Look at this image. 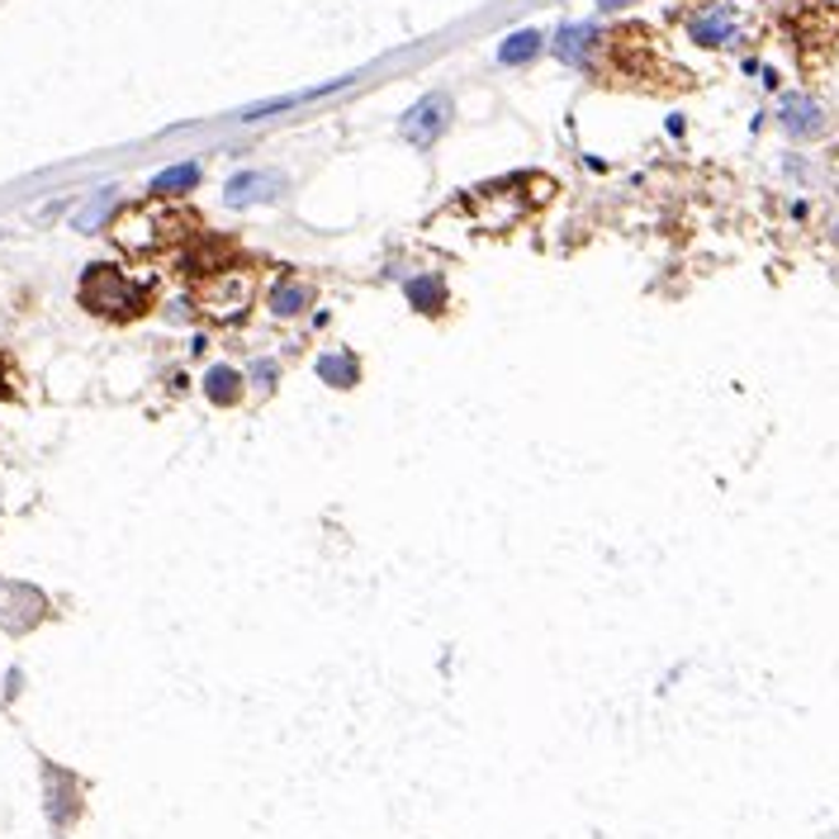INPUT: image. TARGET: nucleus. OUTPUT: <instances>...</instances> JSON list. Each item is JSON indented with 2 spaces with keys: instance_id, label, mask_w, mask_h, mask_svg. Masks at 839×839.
Instances as JSON below:
<instances>
[{
  "instance_id": "nucleus-1",
  "label": "nucleus",
  "mask_w": 839,
  "mask_h": 839,
  "mask_svg": "<svg viewBox=\"0 0 839 839\" xmlns=\"http://www.w3.org/2000/svg\"><path fill=\"white\" fill-rule=\"evenodd\" d=\"M109 233H115V243L129 251V257H162V251H181V243L200 237L195 218L176 214V209H162V200L123 209L115 224H109Z\"/></svg>"
},
{
  "instance_id": "nucleus-2",
  "label": "nucleus",
  "mask_w": 839,
  "mask_h": 839,
  "mask_svg": "<svg viewBox=\"0 0 839 839\" xmlns=\"http://www.w3.org/2000/svg\"><path fill=\"white\" fill-rule=\"evenodd\" d=\"M82 309L95 313V319H109V323H129V319H142L152 309V284L129 276L123 266H90L82 276Z\"/></svg>"
},
{
  "instance_id": "nucleus-3",
  "label": "nucleus",
  "mask_w": 839,
  "mask_h": 839,
  "mask_svg": "<svg viewBox=\"0 0 839 839\" xmlns=\"http://www.w3.org/2000/svg\"><path fill=\"white\" fill-rule=\"evenodd\" d=\"M251 299H257V271L243 261H228L218 271L200 276V313L214 323H237L247 319Z\"/></svg>"
},
{
  "instance_id": "nucleus-4",
  "label": "nucleus",
  "mask_w": 839,
  "mask_h": 839,
  "mask_svg": "<svg viewBox=\"0 0 839 839\" xmlns=\"http://www.w3.org/2000/svg\"><path fill=\"white\" fill-rule=\"evenodd\" d=\"M759 29V14L745 6V0H707L702 10L688 14V39L702 47H735L750 43Z\"/></svg>"
},
{
  "instance_id": "nucleus-5",
  "label": "nucleus",
  "mask_w": 839,
  "mask_h": 839,
  "mask_svg": "<svg viewBox=\"0 0 839 839\" xmlns=\"http://www.w3.org/2000/svg\"><path fill=\"white\" fill-rule=\"evenodd\" d=\"M451 115H455V100H451V95H447V90H427V95H418V100L399 115V138L427 152L441 133L451 129Z\"/></svg>"
},
{
  "instance_id": "nucleus-6",
  "label": "nucleus",
  "mask_w": 839,
  "mask_h": 839,
  "mask_svg": "<svg viewBox=\"0 0 839 839\" xmlns=\"http://www.w3.org/2000/svg\"><path fill=\"white\" fill-rule=\"evenodd\" d=\"M284 195V176L276 171H237L224 185V204L228 209H251V204H276Z\"/></svg>"
},
{
  "instance_id": "nucleus-7",
  "label": "nucleus",
  "mask_w": 839,
  "mask_h": 839,
  "mask_svg": "<svg viewBox=\"0 0 839 839\" xmlns=\"http://www.w3.org/2000/svg\"><path fill=\"white\" fill-rule=\"evenodd\" d=\"M598 43H603V34H598L593 24H560V34L550 39V53H556V57L564 62V67L589 72V67H593Z\"/></svg>"
},
{
  "instance_id": "nucleus-8",
  "label": "nucleus",
  "mask_w": 839,
  "mask_h": 839,
  "mask_svg": "<svg viewBox=\"0 0 839 839\" xmlns=\"http://www.w3.org/2000/svg\"><path fill=\"white\" fill-rule=\"evenodd\" d=\"M778 123L793 138H820L826 133V109H820V100H811V95H783Z\"/></svg>"
},
{
  "instance_id": "nucleus-9",
  "label": "nucleus",
  "mask_w": 839,
  "mask_h": 839,
  "mask_svg": "<svg viewBox=\"0 0 839 839\" xmlns=\"http://www.w3.org/2000/svg\"><path fill=\"white\" fill-rule=\"evenodd\" d=\"M313 299H319V294H313L309 280L284 276V280H276V290H271V299H266V309H271L276 319H304Z\"/></svg>"
},
{
  "instance_id": "nucleus-10",
  "label": "nucleus",
  "mask_w": 839,
  "mask_h": 839,
  "mask_svg": "<svg viewBox=\"0 0 839 839\" xmlns=\"http://www.w3.org/2000/svg\"><path fill=\"white\" fill-rule=\"evenodd\" d=\"M247 394V375L233 370V366H214L204 370V399H209L214 408H237Z\"/></svg>"
},
{
  "instance_id": "nucleus-11",
  "label": "nucleus",
  "mask_w": 839,
  "mask_h": 839,
  "mask_svg": "<svg viewBox=\"0 0 839 839\" xmlns=\"http://www.w3.org/2000/svg\"><path fill=\"white\" fill-rule=\"evenodd\" d=\"M404 299L413 304L418 313H427V319H437V313H447V304H451V294H447V280L441 276H413L404 284Z\"/></svg>"
},
{
  "instance_id": "nucleus-12",
  "label": "nucleus",
  "mask_w": 839,
  "mask_h": 839,
  "mask_svg": "<svg viewBox=\"0 0 839 839\" xmlns=\"http://www.w3.org/2000/svg\"><path fill=\"white\" fill-rule=\"evenodd\" d=\"M204 181V166L200 162H181V166H166V171H157V176L148 181V190H152V200H181V195H190Z\"/></svg>"
},
{
  "instance_id": "nucleus-13",
  "label": "nucleus",
  "mask_w": 839,
  "mask_h": 839,
  "mask_svg": "<svg viewBox=\"0 0 839 839\" xmlns=\"http://www.w3.org/2000/svg\"><path fill=\"white\" fill-rule=\"evenodd\" d=\"M546 47V34H536V29H517V34H508L498 43V62L503 67H531L536 57H541Z\"/></svg>"
},
{
  "instance_id": "nucleus-14",
  "label": "nucleus",
  "mask_w": 839,
  "mask_h": 839,
  "mask_svg": "<svg viewBox=\"0 0 839 839\" xmlns=\"http://www.w3.org/2000/svg\"><path fill=\"white\" fill-rule=\"evenodd\" d=\"M313 370H319V379H327L332 389H356V385H361V361H356V352H323Z\"/></svg>"
},
{
  "instance_id": "nucleus-15",
  "label": "nucleus",
  "mask_w": 839,
  "mask_h": 839,
  "mask_svg": "<svg viewBox=\"0 0 839 839\" xmlns=\"http://www.w3.org/2000/svg\"><path fill=\"white\" fill-rule=\"evenodd\" d=\"M109 209H115V190H100V195H95V204H86V209H82V214L72 218V228H82V233H90V228H100Z\"/></svg>"
},
{
  "instance_id": "nucleus-16",
  "label": "nucleus",
  "mask_w": 839,
  "mask_h": 839,
  "mask_svg": "<svg viewBox=\"0 0 839 839\" xmlns=\"http://www.w3.org/2000/svg\"><path fill=\"white\" fill-rule=\"evenodd\" d=\"M276 375H280L276 361H257V366L247 370V379H257V389H271V385H276Z\"/></svg>"
},
{
  "instance_id": "nucleus-17",
  "label": "nucleus",
  "mask_w": 839,
  "mask_h": 839,
  "mask_svg": "<svg viewBox=\"0 0 839 839\" xmlns=\"http://www.w3.org/2000/svg\"><path fill=\"white\" fill-rule=\"evenodd\" d=\"M626 6H636V0H598V10H626Z\"/></svg>"
},
{
  "instance_id": "nucleus-18",
  "label": "nucleus",
  "mask_w": 839,
  "mask_h": 839,
  "mask_svg": "<svg viewBox=\"0 0 839 839\" xmlns=\"http://www.w3.org/2000/svg\"><path fill=\"white\" fill-rule=\"evenodd\" d=\"M0 394H6V389H0Z\"/></svg>"
}]
</instances>
